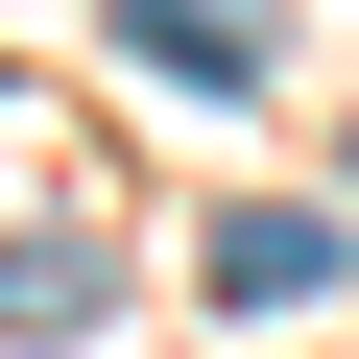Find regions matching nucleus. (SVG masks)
I'll list each match as a JSON object with an SVG mask.
<instances>
[{
	"label": "nucleus",
	"mask_w": 359,
	"mask_h": 359,
	"mask_svg": "<svg viewBox=\"0 0 359 359\" xmlns=\"http://www.w3.org/2000/svg\"><path fill=\"white\" fill-rule=\"evenodd\" d=\"M335 287V216H216V311H311Z\"/></svg>",
	"instance_id": "f03ea898"
},
{
	"label": "nucleus",
	"mask_w": 359,
	"mask_h": 359,
	"mask_svg": "<svg viewBox=\"0 0 359 359\" xmlns=\"http://www.w3.org/2000/svg\"><path fill=\"white\" fill-rule=\"evenodd\" d=\"M120 48L192 72V96H240V72H264V0H120Z\"/></svg>",
	"instance_id": "f257e3e1"
}]
</instances>
